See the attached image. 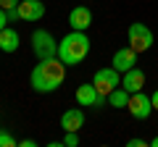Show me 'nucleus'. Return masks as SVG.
I'll use <instances>...</instances> for the list:
<instances>
[{
    "instance_id": "nucleus-22",
    "label": "nucleus",
    "mask_w": 158,
    "mask_h": 147,
    "mask_svg": "<svg viewBox=\"0 0 158 147\" xmlns=\"http://www.w3.org/2000/svg\"><path fill=\"white\" fill-rule=\"evenodd\" d=\"M150 147H158V137H153V139H150Z\"/></svg>"
},
{
    "instance_id": "nucleus-15",
    "label": "nucleus",
    "mask_w": 158,
    "mask_h": 147,
    "mask_svg": "<svg viewBox=\"0 0 158 147\" xmlns=\"http://www.w3.org/2000/svg\"><path fill=\"white\" fill-rule=\"evenodd\" d=\"M19 142L11 137V131H6V129H0V147H16Z\"/></svg>"
},
{
    "instance_id": "nucleus-18",
    "label": "nucleus",
    "mask_w": 158,
    "mask_h": 147,
    "mask_svg": "<svg viewBox=\"0 0 158 147\" xmlns=\"http://www.w3.org/2000/svg\"><path fill=\"white\" fill-rule=\"evenodd\" d=\"M150 142H145V139H129L127 142V147H148Z\"/></svg>"
},
{
    "instance_id": "nucleus-19",
    "label": "nucleus",
    "mask_w": 158,
    "mask_h": 147,
    "mask_svg": "<svg viewBox=\"0 0 158 147\" xmlns=\"http://www.w3.org/2000/svg\"><path fill=\"white\" fill-rule=\"evenodd\" d=\"M6 24H8V16H6V11H3V8H0V32H3V29H6Z\"/></svg>"
},
{
    "instance_id": "nucleus-9",
    "label": "nucleus",
    "mask_w": 158,
    "mask_h": 147,
    "mask_svg": "<svg viewBox=\"0 0 158 147\" xmlns=\"http://www.w3.org/2000/svg\"><path fill=\"white\" fill-rule=\"evenodd\" d=\"M137 55H140V53H135L132 47H121V50L113 53V63H111V66L116 68V71L124 74V71H129V68L137 66Z\"/></svg>"
},
{
    "instance_id": "nucleus-1",
    "label": "nucleus",
    "mask_w": 158,
    "mask_h": 147,
    "mask_svg": "<svg viewBox=\"0 0 158 147\" xmlns=\"http://www.w3.org/2000/svg\"><path fill=\"white\" fill-rule=\"evenodd\" d=\"M63 79H66V63L58 55L40 61L37 66L32 68V76H29L34 92H56L58 87L63 84Z\"/></svg>"
},
{
    "instance_id": "nucleus-11",
    "label": "nucleus",
    "mask_w": 158,
    "mask_h": 147,
    "mask_svg": "<svg viewBox=\"0 0 158 147\" xmlns=\"http://www.w3.org/2000/svg\"><path fill=\"white\" fill-rule=\"evenodd\" d=\"M85 126V110L82 108H69L61 116V129L63 131H79Z\"/></svg>"
},
{
    "instance_id": "nucleus-12",
    "label": "nucleus",
    "mask_w": 158,
    "mask_h": 147,
    "mask_svg": "<svg viewBox=\"0 0 158 147\" xmlns=\"http://www.w3.org/2000/svg\"><path fill=\"white\" fill-rule=\"evenodd\" d=\"M121 87H124L129 95H132V92H140L142 87H145V74H142L137 66L129 68V71H124V74H121Z\"/></svg>"
},
{
    "instance_id": "nucleus-3",
    "label": "nucleus",
    "mask_w": 158,
    "mask_h": 147,
    "mask_svg": "<svg viewBox=\"0 0 158 147\" xmlns=\"http://www.w3.org/2000/svg\"><path fill=\"white\" fill-rule=\"evenodd\" d=\"M32 50L40 61H45V58H56L58 55V42L48 29H37L32 34Z\"/></svg>"
},
{
    "instance_id": "nucleus-8",
    "label": "nucleus",
    "mask_w": 158,
    "mask_h": 147,
    "mask_svg": "<svg viewBox=\"0 0 158 147\" xmlns=\"http://www.w3.org/2000/svg\"><path fill=\"white\" fill-rule=\"evenodd\" d=\"M45 16V3L42 0H21L19 3V18L21 21H40Z\"/></svg>"
},
{
    "instance_id": "nucleus-16",
    "label": "nucleus",
    "mask_w": 158,
    "mask_h": 147,
    "mask_svg": "<svg viewBox=\"0 0 158 147\" xmlns=\"http://www.w3.org/2000/svg\"><path fill=\"white\" fill-rule=\"evenodd\" d=\"M61 145H66V147H77V145H79V134H77V131H66V137L61 139Z\"/></svg>"
},
{
    "instance_id": "nucleus-17",
    "label": "nucleus",
    "mask_w": 158,
    "mask_h": 147,
    "mask_svg": "<svg viewBox=\"0 0 158 147\" xmlns=\"http://www.w3.org/2000/svg\"><path fill=\"white\" fill-rule=\"evenodd\" d=\"M19 3L21 0H0V8L3 11H13V8H19Z\"/></svg>"
},
{
    "instance_id": "nucleus-2",
    "label": "nucleus",
    "mask_w": 158,
    "mask_h": 147,
    "mask_svg": "<svg viewBox=\"0 0 158 147\" xmlns=\"http://www.w3.org/2000/svg\"><path fill=\"white\" fill-rule=\"evenodd\" d=\"M87 53H90V37H87V32L71 29V32L58 42V58H61L66 66H79V63L87 58Z\"/></svg>"
},
{
    "instance_id": "nucleus-13",
    "label": "nucleus",
    "mask_w": 158,
    "mask_h": 147,
    "mask_svg": "<svg viewBox=\"0 0 158 147\" xmlns=\"http://www.w3.org/2000/svg\"><path fill=\"white\" fill-rule=\"evenodd\" d=\"M19 32H13V29H3V32H0V50L3 53H16L19 50Z\"/></svg>"
},
{
    "instance_id": "nucleus-6",
    "label": "nucleus",
    "mask_w": 158,
    "mask_h": 147,
    "mask_svg": "<svg viewBox=\"0 0 158 147\" xmlns=\"http://www.w3.org/2000/svg\"><path fill=\"white\" fill-rule=\"evenodd\" d=\"M127 110L132 113V118H137V121H145L148 116L153 113V100H150V95H145V92H132L129 95V102H127Z\"/></svg>"
},
{
    "instance_id": "nucleus-4",
    "label": "nucleus",
    "mask_w": 158,
    "mask_h": 147,
    "mask_svg": "<svg viewBox=\"0 0 158 147\" xmlns=\"http://www.w3.org/2000/svg\"><path fill=\"white\" fill-rule=\"evenodd\" d=\"M92 84H95V89L100 92L103 97H108L116 87H121V71H116V68H100V71H95V76H92Z\"/></svg>"
},
{
    "instance_id": "nucleus-21",
    "label": "nucleus",
    "mask_w": 158,
    "mask_h": 147,
    "mask_svg": "<svg viewBox=\"0 0 158 147\" xmlns=\"http://www.w3.org/2000/svg\"><path fill=\"white\" fill-rule=\"evenodd\" d=\"M150 100H153V110H158V89L153 92V97H150Z\"/></svg>"
},
{
    "instance_id": "nucleus-10",
    "label": "nucleus",
    "mask_w": 158,
    "mask_h": 147,
    "mask_svg": "<svg viewBox=\"0 0 158 147\" xmlns=\"http://www.w3.org/2000/svg\"><path fill=\"white\" fill-rule=\"evenodd\" d=\"M69 24H71V29H79V32H87L92 24V11L87 6H77L71 8V13H69Z\"/></svg>"
},
{
    "instance_id": "nucleus-20",
    "label": "nucleus",
    "mask_w": 158,
    "mask_h": 147,
    "mask_svg": "<svg viewBox=\"0 0 158 147\" xmlns=\"http://www.w3.org/2000/svg\"><path fill=\"white\" fill-rule=\"evenodd\" d=\"M19 145H21V147H37V142H34V139H21Z\"/></svg>"
},
{
    "instance_id": "nucleus-5",
    "label": "nucleus",
    "mask_w": 158,
    "mask_h": 147,
    "mask_svg": "<svg viewBox=\"0 0 158 147\" xmlns=\"http://www.w3.org/2000/svg\"><path fill=\"white\" fill-rule=\"evenodd\" d=\"M127 40H129V47L135 53H145L153 47V32L148 29V24H132L127 32Z\"/></svg>"
},
{
    "instance_id": "nucleus-7",
    "label": "nucleus",
    "mask_w": 158,
    "mask_h": 147,
    "mask_svg": "<svg viewBox=\"0 0 158 147\" xmlns=\"http://www.w3.org/2000/svg\"><path fill=\"white\" fill-rule=\"evenodd\" d=\"M77 102L82 108H103L108 102V97H103L100 92L95 89V84H79L77 87Z\"/></svg>"
},
{
    "instance_id": "nucleus-14",
    "label": "nucleus",
    "mask_w": 158,
    "mask_h": 147,
    "mask_svg": "<svg viewBox=\"0 0 158 147\" xmlns=\"http://www.w3.org/2000/svg\"><path fill=\"white\" fill-rule=\"evenodd\" d=\"M108 102H111V108H127V102H129V92H127L124 87H116V89L108 95Z\"/></svg>"
}]
</instances>
